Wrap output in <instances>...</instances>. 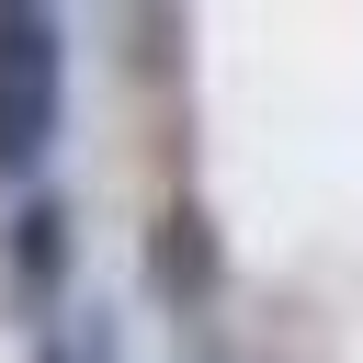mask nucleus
<instances>
[{"instance_id": "7ed1b4c3", "label": "nucleus", "mask_w": 363, "mask_h": 363, "mask_svg": "<svg viewBox=\"0 0 363 363\" xmlns=\"http://www.w3.org/2000/svg\"><path fill=\"white\" fill-rule=\"evenodd\" d=\"M11 272H23V295H57V272H68V216L45 193L11 204Z\"/></svg>"}, {"instance_id": "20e7f679", "label": "nucleus", "mask_w": 363, "mask_h": 363, "mask_svg": "<svg viewBox=\"0 0 363 363\" xmlns=\"http://www.w3.org/2000/svg\"><path fill=\"white\" fill-rule=\"evenodd\" d=\"M45 363H91V352H45Z\"/></svg>"}, {"instance_id": "f257e3e1", "label": "nucleus", "mask_w": 363, "mask_h": 363, "mask_svg": "<svg viewBox=\"0 0 363 363\" xmlns=\"http://www.w3.org/2000/svg\"><path fill=\"white\" fill-rule=\"evenodd\" d=\"M57 11H0V182H23L57 147Z\"/></svg>"}, {"instance_id": "f03ea898", "label": "nucleus", "mask_w": 363, "mask_h": 363, "mask_svg": "<svg viewBox=\"0 0 363 363\" xmlns=\"http://www.w3.org/2000/svg\"><path fill=\"white\" fill-rule=\"evenodd\" d=\"M216 227H204V204H170L159 227H147V284H159V306H204L216 295Z\"/></svg>"}]
</instances>
